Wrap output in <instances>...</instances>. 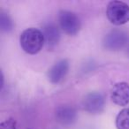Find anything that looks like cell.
I'll use <instances>...</instances> for the list:
<instances>
[{
    "label": "cell",
    "instance_id": "ba28073f",
    "mask_svg": "<svg viewBox=\"0 0 129 129\" xmlns=\"http://www.w3.org/2000/svg\"><path fill=\"white\" fill-rule=\"evenodd\" d=\"M56 119L58 123L64 125L74 124L77 118L76 110L71 105H61L56 109Z\"/></svg>",
    "mask_w": 129,
    "mask_h": 129
},
{
    "label": "cell",
    "instance_id": "8fae6325",
    "mask_svg": "<svg viewBox=\"0 0 129 129\" xmlns=\"http://www.w3.org/2000/svg\"><path fill=\"white\" fill-rule=\"evenodd\" d=\"M0 27H1V30L4 32H9L13 29V21L10 17L3 12L0 14Z\"/></svg>",
    "mask_w": 129,
    "mask_h": 129
},
{
    "label": "cell",
    "instance_id": "8992f818",
    "mask_svg": "<svg viewBox=\"0 0 129 129\" xmlns=\"http://www.w3.org/2000/svg\"><path fill=\"white\" fill-rule=\"evenodd\" d=\"M69 70V63L67 59H62L54 64L48 71L47 77L48 80L53 84L61 82L66 77Z\"/></svg>",
    "mask_w": 129,
    "mask_h": 129
},
{
    "label": "cell",
    "instance_id": "6da1fadb",
    "mask_svg": "<svg viewBox=\"0 0 129 129\" xmlns=\"http://www.w3.org/2000/svg\"><path fill=\"white\" fill-rule=\"evenodd\" d=\"M20 43L24 51L27 54L35 55L42 50L45 41L41 30L35 27H29L21 33Z\"/></svg>",
    "mask_w": 129,
    "mask_h": 129
},
{
    "label": "cell",
    "instance_id": "3957f363",
    "mask_svg": "<svg viewBox=\"0 0 129 129\" xmlns=\"http://www.w3.org/2000/svg\"><path fill=\"white\" fill-rule=\"evenodd\" d=\"M58 24L60 28L68 36H75L81 29V20L75 13L62 10L58 13Z\"/></svg>",
    "mask_w": 129,
    "mask_h": 129
},
{
    "label": "cell",
    "instance_id": "7a4b0ae2",
    "mask_svg": "<svg viewBox=\"0 0 129 129\" xmlns=\"http://www.w3.org/2000/svg\"><path fill=\"white\" fill-rule=\"evenodd\" d=\"M106 16L114 25L125 24L129 21V6L121 1H111L107 6Z\"/></svg>",
    "mask_w": 129,
    "mask_h": 129
},
{
    "label": "cell",
    "instance_id": "5bb4252c",
    "mask_svg": "<svg viewBox=\"0 0 129 129\" xmlns=\"http://www.w3.org/2000/svg\"><path fill=\"white\" fill-rule=\"evenodd\" d=\"M128 52H129V48H128Z\"/></svg>",
    "mask_w": 129,
    "mask_h": 129
},
{
    "label": "cell",
    "instance_id": "52a82bcc",
    "mask_svg": "<svg viewBox=\"0 0 129 129\" xmlns=\"http://www.w3.org/2000/svg\"><path fill=\"white\" fill-rule=\"evenodd\" d=\"M111 98L115 104L125 106L129 104V84L126 82L116 83L111 91Z\"/></svg>",
    "mask_w": 129,
    "mask_h": 129
},
{
    "label": "cell",
    "instance_id": "30bf717a",
    "mask_svg": "<svg viewBox=\"0 0 129 129\" xmlns=\"http://www.w3.org/2000/svg\"><path fill=\"white\" fill-rule=\"evenodd\" d=\"M117 129H129V108L123 109L116 118Z\"/></svg>",
    "mask_w": 129,
    "mask_h": 129
},
{
    "label": "cell",
    "instance_id": "9c48e42d",
    "mask_svg": "<svg viewBox=\"0 0 129 129\" xmlns=\"http://www.w3.org/2000/svg\"><path fill=\"white\" fill-rule=\"evenodd\" d=\"M43 34L44 36V41L49 47H54L57 44L60 39V32L55 24L49 23L43 27Z\"/></svg>",
    "mask_w": 129,
    "mask_h": 129
},
{
    "label": "cell",
    "instance_id": "7c38bea8",
    "mask_svg": "<svg viewBox=\"0 0 129 129\" xmlns=\"http://www.w3.org/2000/svg\"><path fill=\"white\" fill-rule=\"evenodd\" d=\"M0 129H16V122L13 118H9L0 124Z\"/></svg>",
    "mask_w": 129,
    "mask_h": 129
},
{
    "label": "cell",
    "instance_id": "4fadbf2b",
    "mask_svg": "<svg viewBox=\"0 0 129 129\" xmlns=\"http://www.w3.org/2000/svg\"><path fill=\"white\" fill-rule=\"evenodd\" d=\"M4 86V75H3V73L1 72V88H3Z\"/></svg>",
    "mask_w": 129,
    "mask_h": 129
},
{
    "label": "cell",
    "instance_id": "5b68a950",
    "mask_svg": "<svg viewBox=\"0 0 129 129\" xmlns=\"http://www.w3.org/2000/svg\"><path fill=\"white\" fill-rule=\"evenodd\" d=\"M128 41L126 33L122 30H111L109 32L103 40V45L108 50L117 51L125 46Z\"/></svg>",
    "mask_w": 129,
    "mask_h": 129
},
{
    "label": "cell",
    "instance_id": "277c9868",
    "mask_svg": "<svg viewBox=\"0 0 129 129\" xmlns=\"http://www.w3.org/2000/svg\"><path fill=\"white\" fill-rule=\"evenodd\" d=\"M81 105L83 110L90 114H100L104 110L105 100L99 92H90L83 97Z\"/></svg>",
    "mask_w": 129,
    "mask_h": 129
}]
</instances>
